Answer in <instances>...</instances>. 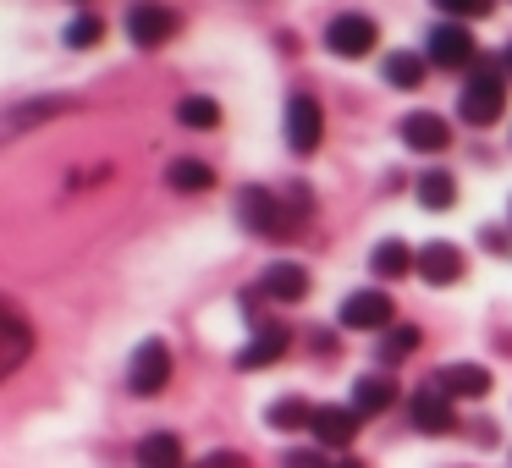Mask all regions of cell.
<instances>
[{
	"instance_id": "cell-1",
	"label": "cell",
	"mask_w": 512,
	"mask_h": 468,
	"mask_svg": "<svg viewBox=\"0 0 512 468\" xmlns=\"http://www.w3.org/2000/svg\"><path fill=\"white\" fill-rule=\"evenodd\" d=\"M468 127H490L501 111H507V78L496 67H474V78L463 83V100H457Z\"/></svg>"
},
{
	"instance_id": "cell-2",
	"label": "cell",
	"mask_w": 512,
	"mask_h": 468,
	"mask_svg": "<svg viewBox=\"0 0 512 468\" xmlns=\"http://www.w3.org/2000/svg\"><path fill=\"white\" fill-rule=\"evenodd\" d=\"M166 380H171V347L160 342V336L138 342L133 364H127V386H133V397H160Z\"/></svg>"
},
{
	"instance_id": "cell-3",
	"label": "cell",
	"mask_w": 512,
	"mask_h": 468,
	"mask_svg": "<svg viewBox=\"0 0 512 468\" xmlns=\"http://www.w3.org/2000/svg\"><path fill=\"white\" fill-rule=\"evenodd\" d=\"M237 215H243V226H248V232H259V237H287L292 232V215L281 210V199H276V193H265V188H243V193H237Z\"/></svg>"
},
{
	"instance_id": "cell-4",
	"label": "cell",
	"mask_w": 512,
	"mask_h": 468,
	"mask_svg": "<svg viewBox=\"0 0 512 468\" xmlns=\"http://www.w3.org/2000/svg\"><path fill=\"white\" fill-rule=\"evenodd\" d=\"M325 138V111L314 94H292L287 100V149L292 155H314Z\"/></svg>"
},
{
	"instance_id": "cell-5",
	"label": "cell",
	"mask_w": 512,
	"mask_h": 468,
	"mask_svg": "<svg viewBox=\"0 0 512 468\" xmlns=\"http://www.w3.org/2000/svg\"><path fill=\"white\" fill-rule=\"evenodd\" d=\"M325 45H331V56L358 61V56H369V50L380 45V28L369 23V17H358V12H342L331 28H325Z\"/></svg>"
},
{
	"instance_id": "cell-6",
	"label": "cell",
	"mask_w": 512,
	"mask_h": 468,
	"mask_svg": "<svg viewBox=\"0 0 512 468\" xmlns=\"http://www.w3.org/2000/svg\"><path fill=\"white\" fill-rule=\"evenodd\" d=\"M171 34H177V17H171L160 0H138L133 12H127V39H133V45L160 50Z\"/></svg>"
},
{
	"instance_id": "cell-7",
	"label": "cell",
	"mask_w": 512,
	"mask_h": 468,
	"mask_svg": "<svg viewBox=\"0 0 512 468\" xmlns=\"http://www.w3.org/2000/svg\"><path fill=\"white\" fill-rule=\"evenodd\" d=\"M336 320L347 325V331H391V298L386 292H347L342 298V314Z\"/></svg>"
},
{
	"instance_id": "cell-8",
	"label": "cell",
	"mask_w": 512,
	"mask_h": 468,
	"mask_svg": "<svg viewBox=\"0 0 512 468\" xmlns=\"http://www.w3.org/2000/svg\"><path fill=\"white\" fill-rule=\"evenodd\" d=\"M424 56L435 61V67H474V34H468L463 23H441L430 28V39H424Z\"/></svg>"
},
{
	"instance_id": "cell-9",
	"label": "cell",
	"mask_w": 512,
	"mask_h": 468,
	"mask_svg": "<svg viewBox=\"0 0 512 468\" xmlns=\"http://www.w3.org/2000/svg\"><path fill=\"white\" fill-rule=\"evenodd\" d=\"M402 144L408 149H419V155H441L446 144H452V127H446V116H435V111H413V116H402Z\"/></svg>"
},
{
	"instance_id": "cell-10",
	"label": "cell",
	"mask_w": 512,
	"mask_h": 468,
	"mask_svg": "<svg viewBox=\"0 0 512 468\" xmlns=\"http://www.w3.org/2000/svg\"><path fill=\"white\" fill-rule=\"evenodd\" d=\"M419 276L430 281V287H452V281H463V248L457 243H424L419 248Z\"/></svg>"
},
{
	"instance_id": "cell-11",
	"label": "cell",
	"mask_w": 512,
	"mask_h": 468,
	"mask_svg": "<svg viewBox=\"0 0 512 468\" xmlns=\"http://www.w3.org/2000/svg\"><path fill=\"white\" fill-rule=\"evenodd\" d=\"M441 397H485L490 391V369L485 364H446V369H435V380H430Z\"/></svg>"
},
{
	"instance_id": "cell-12",
	"label": "cell",
	"mask_w": 512,
	"mask_h": 468,
	"mask_svg": "<svg viewBox=\"0 0 512 468\" xmlns=\"http://www.w3.org/2000/svg\"><path fill=\"white\" fill-rule=\"evenodd\" d=\"M408 413H413V424H419L424 435H446V430H452V424H457V413H452V397H441V391H435V386L413 391Z\"/></svg>"
},
{
	"instance_id": "cell-13",
	"label": "cell",
	"mask_w": 512,
	"mask_h": 468,
	"mask_svg": "<svg viewBox=\"0 0 512 468\" xmlns=\"http://www.w3.org/2000/svg\"><path fill=\"white\" fill-rule=\"evenodd\" d=\"M0 336H6V342H0V375H17L23 358L34 353V331L23 325V314H17V309H6V314H0Z\"/></svg>"
},
{
	"instance_id": "cell-14",
	"label": "cell",
	"mask_w": 512,
	"mask_h": 468,
	"mask_svg": "<svg viewBox=\"0 0 512 468\" xmlns=\"http://www.w3.org/2000/svg\"><path fill=\"white\" fill-rule=\"evenodd\" d=\"M265 298H276V303H303V298H309V265H292V259L265 265Z\"/></svg>"
},
{
	"instance_id": "cell-15",
	"label": "cell",
	"mask_w": 512,
	"mask_h": 468,
	"mask_svg": "<svg viewBox=\"0 0 512 468\" xmlns=\"http://www.w3.org/2000/svg\"><path fill=\"white\" fill-rule=\"evenodd\" d=\"M314 441L320 446H353L358 435V413L353 408H314Z\"/></svg>"
},
{
	"instance_id": "cell-16",
	"label": "cell",
	"mask_w": 512,
	"mask_h": 468,
	"mask_svg": "<svg viewBox=\"0 0 512 468\" xmlns=\"http://www.w3.org/2000/svg\"><path fill=\"white\" fill-rule=\"evenodd\" d=\"M369 270H375L380 281L391 276H408V270H419V254H413L402 237H386V243H375V254H369Z\"/></svg>"
},
{
	"instance_id": "cell-17",
	"label": "cell",
	"mask_w": 512,
	"mask_h": 468,
	"mask_svg": "<svg viewBox=\"0 0 512 468\" xmlns=\"http://www.w3.org/2000/svg\"><path fill=\"white\" fill-rule=\"evenodd\" d=\"M281 353H287V331H281V325H265V331L237 353V369H270Z\"/></svg>"
},
{
	"instance_id": "cell-18",
	"label": "cell",
	"mask_w": 512,
	"mask_h": 468,
	"mask_svg": "<svg viewBox=\"0 0 512 468\" xmlns=\"http://www.w3.org/2000/svg\"><path fill=\"white\" fill-rule=\"evenodd\" d=\"M391 402H397V386H391V380H380V375L353 380V413H358V419H369V413H386Z\"/></svg>"
},
{
	"instance_id": "cell-19",
	"label": "cell",
	"mask_w": 512,
	"mask_h": 468,
	"mask_svg": "<svg viewBox=\"0 0 512 468\" xmlns=\"http://www.w3.org/2000/svg\"><path fill=\"white\" fill-rule=\"evenodd\" d=\"M138 468H182V441L171 430H155L138 441Z\"/></svg>"
},
{
	"instance_id": "cell-20",
	"label": "cell",
	"mask_w": 512,
	"mask_h": 468,
	"mask_svg": "<svg viewBox=\"0 0 512 468\" xmlns=\"http://www.w3.org/2000/svg\"><path fill=\"white\" fill-rule=\"evenodd\" d=\"M177 122L193 133H210V127H221V105L204 100V94H188V100H177Z\"/></svg>"
},
{
	"instance_id": "cell-21",
	"label": "cell",
	"mask_w": 512,
	"mask_h": 468,
	"mask_svg": "<svg viewBox=\"0 0 512 468\" xmlns=\"http://www.w3.org/2000/svg\"><path fill=\"white\" fill-rule=\"evenodd\" d=\"M166 182H171L177 193H204V188H215V171L204 166V160H171Z\"/></svg>"
},
{
	"instance_id": "cell-22",
	"label": "cell",
	"mask_w": 512,
	"mask_h": 468,
	"mask_svg": "<svg viewBox=\"0 0 512 468\" xmlns=\"http://www.w3.org/2000/svg\"><path fill=\"white\" fill-rule=\"evenodd\" d=\"M386 83H391V89H419V83H424V56H413V50L386 56Z\"/></svg>"
},
{
	"instance_id": "cell-23",
	"label": "cell",
	"mask_w": 512,
	"mask_h": 468,
	"mask_svg": "<svg viewBox=\"0 0 512 468\" xmlns=\"http://www.w3.org/2000/svg\"><path fill=\"white\" fill-rule=\"evenodd\" d=\"M419 204L424 210H446V204H457V182L446 177V171H424L419 177Z\"/></svg>"
},
{
	"instance_id": "cell-24",
	"label": "cell",
	"mask_w": 512,
	"mask_h": 468,
	"mask_svg": "<svg viewBox=\"0 0 512 468\" xmlns=\"http://www.w3.org/2000/svg\"><path fill=\"white\" fill-rule=\"evenodd\" d=\"M265 419L276 424V430H309V424H314V408H309L303 397H281L276 408L265 413Z\"/></svg>"
},
{
	"instance_id": "cell-25",
	"label": "cell",
	"mask_w": 512,
	"mask_h": 468,
	"mask_svg": "<svg viewBox=\"0 0 512 468\" xmlns=\"http://www.w3.org/2000/svg\"><path fill=\"white\" fill-rule=\"evenodd\" d=\"M413 347H419V325H397V331H386V342H380V358H386V364H402Z\"/></svg>"
},
{
	"instance_id": "cell-26",
	"label": "cell",
	"mask_w": 512,
	"mask_h": 468,
	"mask_svg": "<svg viewBox=\"0 0 512 468\" xmlns=\"http://www.w3.org/2000/svg\"><path fill=\"white\" fill-rule=\"evenodd\" d=\"M100 39H105L100 17H72V23H67V45L72 50H89V45H100Z\"/></svg>"
},
{
	"instance_id": "cell-27",
	"label": "cell",
	"mask_w": 512,
	"mask_h": 468,
	"mask_svg": "<svg viewBox=\"0 0 512 468\" xmlns=\"http://www.w3.org/2000/svg\"><path fill=\"white\" fill-rule=\"evenodd\" d=\"M446 17H490L496 12V0H435Z\"/></svg>"
},
{
	"instance_id": "cell-28",
	"label": "cell",
	"mask_w": 512,
	"mask_h": 468,
	"mask_svg": "<svg viewBox=\"0 0 512 468\" xmlns=\"http://www.w3.org/2000/svg\"><path fill=\"white\" fill-rule=\"evenodd\" d=\"M287 468H336V463L320 452H287Z\"/></svg>"
},
{
	"instance_id": "cell-29",
	"label": "cell",
	"mask_w": 512,
	"mask_h": 468,
	"mask_svg": "<svg viewBox=\"0 0 512 468\" xmlns=\"http://www.w3.org/2000/svg\"><path fill=\"white\" fill-rule=\"evenodd\" d=\"M204 468H243V457H237V452H215V457H204Z\"/></svg>"
},
{
	"instance_id": "cell-30",
	"label": "cell",
	"mask_w": 512,
	"mask_h": 468,
	"mask_svg": "<svg viewBox=\"0 0 512 468\" xmlns=\"http://www.w3.org/2000/svg\"><path fill=\"white\" fill-rule=\"evenodd\" d=\"M507 78H512V45H507Z\"/></svg>"
}]
</instances>
